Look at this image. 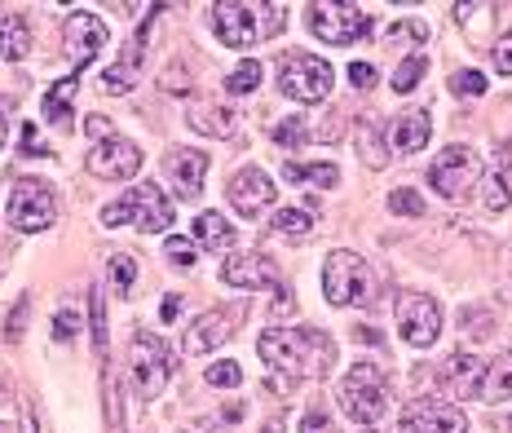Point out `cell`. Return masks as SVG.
I'll use <instances>...</instances> for the list:
<instances>
[{"label": "cell", "mask_w": 512, "mask_h": 433, "mask_svg": "<svg viewBox=\"0 0 512 433\" xmlns=\"http://www.w3.org/2000/svg\"><path fill=\"white\" fill-rule=\"evenodd\" d=\"M76 332H80V314L76 310H62L58 319H53V336H58V341H71Z\"/></svg>", "instance_id": "ab89813d"}, {"label": "cell", "mask_w": 512, "mask_h": 433, "mask_svg": "<svg viewBox=\"0 0 512 433\" xmlns=\"http://www.w3.org/2000/svg\"><path fill=\"white\" fill-rule=\"evenodd\" d=\"M486 208H490V213H504V208L512 204V160H508V155H499V160L495 164H490L486 168Z\"/></svg>", "instance_id": "7402d4cb"}, {"label": "cell", "mask_w": 512, "mask_h": 433, "mask_svg": "<svg viewBox=\"0 0 512 433\" xmlns=\"http://www.w3.org/2000/svg\"><path fill=\"white\" fill-rule=\"evenodd\" d=\"M358 151L367 155V164H371V168H384V164H389V155H384V146H380V133L371 129V124H362V133H358Z\"/></svg>", "instance_id": "1f68e13d"}, {"label": "cell", "mask_w": 512, "mask_h": 433, "mask_svg": "<svg viewBox=\"0 0 512 433\" xmlns=\"http://www.w3.org/2000/svg\"><path fill=\"white\" fill-rule=\"evenodd\" d=\"M274 182L261 173V168H243V173H234V182H230V204H234V213H243V217H256V213H265V208L274 204Z\"/></svg>", "instance_id": "9a60e30c"}, {"label": "cell", "mask_w": 512, "mask_h": 433, "mask_svg": "<svg viewBox=\"0 0 512 433\" xmlns=\"http://www.w3.org/2000/svg\"><path fill=\"white\" fill-rule=\"evenodd\" d=\"M274 142H279V146H305V142H309V129H305L301 115H292V120L274 124Z\"/></svg>", "instance_id": "d6a6232c"}, {"label": "cell", "mask_w": 512, "mask_h": 433, "mask_svg": "<svg viewBox=\"0 0 512 433\" xmlns=\"http://www.w3.org/2000/svg\"><path fill=\"white\" fill-rule=\"evenodd\" d=\"M508 429H512V420H508Z\"/></svg>", "instance_id": "816d5d0a"}, {"label": "cell", "mask_w": 512, "mask_h": 433, "mask_svg": "<svg viewBox=\"0 0 512 433\" xmlns=\"http://www.w3.org/2000/svg\"><path fill=\"white\" fill-rule=\"evenodd\" d=\"M212 27H217V36L226 49H252L256 40L265 36L252 5H217L212 9Z\"/></svg>", "instance_id": "5bb4252c"}, {"label": "cell", "mask_w": 512, "mask_h": 433, "mask_svg": "<svg viewBox=\"0 0 512 433\" xmlns=\"http://www.w3.org/2000/svg\"><path fill=\"white\" fill-rule=\"evenodd\" d=\"M451 89L460 93V98H482V93H486V76H482V71H455Z\"/></svg>", "instance_id": "e575fe53"}, {"label": "cell", "mask_w": 512, "mask_h": 433, "mask_svg": "<svg viewBox=\"0 0 512 433\" xmlns=\"http://www.w3.org/2000/svg\"><path fill=\"white\" fill-rule=\"evenodd\" d=\"M301 433H332V420H327V416H305Z\"/></svg>", "instance_id": "ee69618b"}, {"label": "cell", "mask_w": 512, "mask_h": 433, "mask_svg": "<svg viewBox=\"0 0 512 433\" xmlns=\"http://www.w3.org/2000/svg\"><path fill=\"white\" fill-rule=\"evenodd\" d=\"M468 416L451 403H411L398 420V433H464Z\"/></svg>", "instance_id": "4fadbf2b"}, {"label": "cell", "mask_w": 512, "mask_h": 433, "mask_svg": "<svg viewBox=\"0 0 512 433\" xmlns=\"http://www.w3.org/2000/svg\"><path fill=\"white\" fill-rule=\"evenodd\" d=\"M340 411L358 425H376L380 416H389V385H384L376 363H358L340 380Z\"/></svg>", "instance_id": "3957f363"}, {"label": "cell", "mask_w": 512, "mask_h": 433, "mask_svg": "<svg viewBox=\"0 0 512 433\" xmlns=\"http://www.w3.org/2000/svg\"><path fill=\"white\" fill-rule=\"evenodd\" d=\"M195 239L204 248H212V252H221V248H234V226L221 213H199V221H195Z\"/></svg>", "instance_id": "d4e9b609"}, {"label": "cell", "mask_w": 512, "mask_h": 433, "mask_svg": "<svg viewBox=\"0 0 512 433\" xmlns=\"http://www.w3.org/2000/svg\"><path fill=\"white\" fill-rule=\"evenodd\" d=\"M274 319H296V301L283 288H279V301H274Z\"/></svg>", "instance_id": "7bdbcfd3"}, {"label": "cell", "mask_w": 512, "mask_h": 433, "mask_svg": "<svg viewBox=\"0 0 512 433\" xmlns=\"http://www.w3.org/2000/svg\"><path fill=\"white\" fill-rule=\"evenodd\" d=\"M283 177H287V182H314V186L327 190V186L340 182V168L336 164H296V160H287Z\"/></svg>", "instance_id": "4316f807"}, {"label": "cell", "mask_w": 512, "mask_h": 433, "mask_svg": "<svg viewBox=\"0 0 512 433\" xmlns=\"http://www.w3.org/2000/svg\"><path fill=\"white\" fill-rule=\"evenodd\" d=\"M0 146H5V120H0Z\"/></svg>", "instance_id": "c3c4849f"}, {"label": "cell", "mask_w": 512, "mask_h": 433, "mask_svg": "<svg viewBox=\"0 0 512 433\" xmlns=\"http://www.w3.org/2000/svg\"><path fill=\"white\" fill-rule=\"evenodd\" d=\"M495 71L512 76V31L508 36H499V45H495Z\"/></svg>", "instance_id": "b9f144b4"}, {"label": "cell", "mask_w": 512, "mask_h": 433, "mask_svg": "<svg viewBox=\"0 0 512 433\" xmlns=\"http://www.w3.org/2000/svg\"><path fill=\"white\" fill-rule=\"evenodd\" d=\"M389 213H398V217H424V199L415 195V190H393V195H389Z\"/></svg>", "instance_id": "836d02e7"}, {"label": "cell", "mask_w": 512, "mask_h": 433, "mask_svg": "<svg viewBox=\"0 0 512 433\" xmlns=\"http://www.w3.org/2000/svg\"><path fill=\"white\" fill-rule=\"evenodd\" d=\"M102 221L106 226H137L146 235H159V230L173 226V199L159 186H133L115 204L102 208Z\"/></svg>", "instance_id": "7a4b0ae2"}, {"label": "cell", "mask_w": 512, "mask_h": 433, "mask_svg": "<svg viewBox=\"0 0 512 433\" xmlns=\"http://www.w3.org/2000/svg\"><path fill=\"white\" fill-rule=\"evenodd\" d=\"M349 80H354V89H371L376 84V67L371 62H349Z\"/></svg>", "instance_id": "60d3db41"}, {"label": "cell", "mask_w": 512, "mask_h": 433, "mask_svg": "<svg viewBox=\"0 0 512 433\" xmlns=\"http://www.w3.org/2000/svg\"><path fill=\"white\" fill-rule=\"evenodd\" d=\"M58 217V204H53V186L36 182V177H23L14 190H9V226L23 230V235H40V230L53 226Z\"/></svg>", "instance_id": "277c9868"}, {"label": "cell", "mask_w": 512, "mask_h": 433, "mask_svg": "<svg viewBox=\"0 0 512 433\" xmlns=\"http://www.w3.org/2000/svg\"><path fill=\"white\" fill-rule=\"evenodd\" d=\"M27 49H31L27 18L23 14H5L0 18V58L18 62V58H27Z\"/></svg>", "instance_id": "603a6c76"}, {"label": "cell", "mask_w": 512, "mask_h": 433, "mask_svg": "<svg viewBox=\"0 0 512 433\" xmlns=\"http://www.w3.org/2000/svg\"><path fill=\"white\" fill-rule=\"evenodd\" d=\"M429 137H433V120L424 111H407L389 124V146L398 155H420L429 146Z\"/></svg>", "instance_id": "d6986e66"}, {"label": "cell", "mask_w": 512, "mask_h": 433, "mask_svg": "<svg viewBox=\"0 0 512 433\" xmlns=\"http://www.w3.org/2000/svg\"><path fill=\"white\" fill-rule=\"evenodd\" d=\"M76 89H80V76H67V80H58L45 93V115L53 124H71V93Z\"/></svg>", "instance_id": "484cf974"}, {"label": "cell", "mask_w": 512, "mask_h": 433, "mask_svg": "<svg viewBox=\"0 0 512 433\" xmlns=\"http://www.w3.org/2000/svg\"><path fill=\"white\" fill-rule=\"evenodd\" d=\"M221 283L226 288H248V292H256V288H274V266L265 257H256V252H243V257H230L226 266H221Z\"/></svg>", "instance_id": "ac0fdd59"}, {"label": "cell", "mask_w": 512, "mask_h": 433, "mask_svg": "<svg viewBox=\"0 0 512 433\" xmlns=\"http://www.w3.org/2000/svg\"><path fill=\"white\" fill-rule=\"evenodd\" d=\"M424 67H429V58H424L420 49H415V54L402 62L398 71H393V89H398V93H411V89H415V80L424 76Z\"/></svg>", "instance_id": "f546056e"}, {"label": "cell", "mask_w": 512, "mask_h": 433, "mask_svg": "<svg viewBox=\"0 0 512 433\" xmlns=\"http://www.w3.org/2000/svg\"><path fill=\"white\" fill-rule=\"evenodd\" d=\"M323 292L332 305H358L367 297V266L358 252H332L323 266Z\"/></svg>", "instance_id": "9c48e42d"}, {"label": "cell", "mask_w": 512, "mask_h": 433, "mask_svg": "<svg viewBox=\"0 0 512 433\" xmlns=\"http://www.w3.org/2000/svg\"><path fill=\"white\" fill-rule=\"evenodd\" d=\"M177 310H181V301H177V297H168V301H164V323H173V319H177Z\"/></svg>", "instance_id": "7dc6e473"}, {"label": "cell", "mask_w": 512, "mask_h": 433, "mask_svg": "<svg viewBox=\"0 0 512 433\" xmlns=\"http://www.w3.org/2000/svg\"><path fill=\"white\" fill-rule=\"evenodd\" d=\"M62 45H67V58L76 62V71H84L106 49V23L89 9H76L62 27Z\"/></svg>", "instance_id": "30bf717a"}, {"label": "cell", "mask_w": 512, "mask_h": 433, "mask_svg": "<svg viewBox=\"0 0 512 433\" xmlns=\"http://www.w3.org/2000/svg\"><path fill=\"white\" fill-rule=\"evenodd\" d=\"M23 155H49V151H40L36 129H31V124H23Z\"/></svg>", "instance_id": "f6af8a7d"}, {"label": "cell", "mask_w": 512, "mask_h": 433, "mask_svg": "<svg viewBox=\"0 0 512 433\" xmlns=\"http://www.w3.org/2000/svg\"><path fill=\"white\" fill-rule=\"evenodd\" d=\"M279 89L292 102H305V107H314V102H323L327 93H332V62H323V58H314V54L287 58L283 67H279Z\"/></svg>", "instance_id": "5b68a950"}, {"label": "cell", "mask_w": 512, "mask_h": 433, "mask_svg": "<svg viewBox=\"0 0 512 433\" xmlns=\"http://www.w3.org/2000/svg\"><path fill=\"white\" fill-rule=\"evenodd\" d=\"M482 394L490 398V403H512V350H504L495 363L486 367Z\"/></svg>", "instance_id": "cb8c5ba5"}, {"label": "cell", "mask_w": 512, "mask_h": 433, "mask_svg": "<svg viewBox=\"0 0 512 433\" xmlns=\"http://www.w3.org/2000/svg\"><path fill=\"white\" fill-rule=\"evenodd\" d=\"M164 173H168V182H173V190L181 199H195V195H204L208 155L204 151H173L164 160Z\"/></svg>", "instance_id": "e0dca14e"}, {"label": "cell", "mask_w": 512, "mask_h": 433, "mask_svg": "<svg viewBox=\"0 0 512 433\" xmlns=\"http://www.w3.org/2000/svg\"><path fill=\"white\" fill-rule=\"evenodd\" d=\"M84 124H89V133L98 137V142H102V137H111V124H106V115H89Z\"/></svg>", "instance_id": "bcb514c9"}, {"label": "cell", "mask_w": 512, "mask_h": 433, "mask_svg": "<svg viewBox=\"0 0 512 433\" xmlns=\"http://www.w3.org/2000/svg\"><path fill=\"white\" fill-rule=\"evenodd\" d=\"M230 336H234V319H230V314L208 310V314H199V319L186 327V336H181V354H190V358L212 354L217 345H226Z\"/></svg>", "instance_id": "2e32d148"}, {"label": "cell", "mask_w": 512, "mask_h": 433, "mask_svg": "<svg viewBox=\"0 0 512 433\" xmlns=\"http://www.w3.org/2000/svg\"><path fill=\"white\" fill-rule=\"evenodd\" d=\"M358 433H376V429H358Z\"/></svg>", "instance_id": "f907efd6"}, {"label": "cell", "mask_w": 512, "mask_h": 433, "mask_svg": "<svg viewBox=\"0 0 512 433\" xmlns=\"http://www.w3.org/2000/svg\"><path fill=\"white\" fill-rule=\"evenodd\" d=\"M133 380H137V394L142 398H155L159 389L168 385V354H164V341L151 332H137L133 336Z\"/></svg>", "instance_id": "8fae6325"}, {"label": "cell", "mask_w": 512, "mask_h": 433, "mask_svg": "<svg viewBox=\"0 0 512 433\" xmlns=\"http://www.w3.org/2000/svg\"><path fill=\"white\" fill-rule=\"evenodd\" d=\"M256 354H261L265 367H274V372L283 376H301L305 367L309 372H327V363H332L336 345L332 336L314 332V327H301V332H261V341H256Z\"/></svg>", "instance_id": "6da1fadb"}, {"label": "cell", "mask_w": 512, "mask_h": 433, "mask_svg": "<svg viewBox=\"0 0 512 433\" xmlns=\"http://www.w3.org/2000/svg\"><path fill=\"white\" fill-rule=\"evenodd\" d=\"M309 31L327 45H354L371 36V18L358 5H309Z\"/></svg>", "instance_id": "8992f818"}, {"label": "cell", "mask_w": 512, "mask_h": 433, "mask_svg": "<svg viewBox=\"0 0 512 433\" xmlns=\"http://www.w3.org/2000/svg\"><path fill=\"white\" fill-rule=\"evenodd\" d=\"M84 168H89L93 177H102V182H124V177H133L137 168H142V151H137V142L111 133V137H102V142L89 146Z\"/></svg>", "instance_id": "ba28073f"}, {"label": "cell", "mask_w": 512, "mask_h": 433, "mask_svg": "<svg viewBox=\"0 0 512 433\" xmlns=\"http://www.w3.org/2000/svg\"><path fill=\"white\" fill-rule=\"evenodd\" d=\"M151 27H155V14L146 18L142 27H137V36L128 40V49H124V62L120 67H111L102 76V89L106 93H128L133 89V80H137V67H142V45H146V36H151Z\"/></svg>", "instance_id": "ffe728a7"}, {"label": "cell", "mask_w": 512, "mask_h": 433, "mask_svg": "<svg viewBox=\"0 0 512 433\" xmlns=\"http://www.w3.org/2000/svg\"><path fill=\"white\" fill-rule=\"evenodd\" d=\"M398 40H415V45H424V40H429V27L424 23H393L389 27V45H398Z\"/></svg>", "instance_id": "74e56055"}, {"label": "cell", "mask_w": 512, "mask_h": 433, "mask_svg": "<svg viewBox=\"0 0 512 433\" xmlns=\"http://www.w3.org/2000/svg\"><path fill=\"white\" fill-rule=\"evenodd\" d=\"M190 124H195L199 133H208V137H226L234 129V115L230 111H217V107H195Z\"/></svg>", "instance_id": "f1b7e54d"}, {"label": "cell", "mask_w": 512, "mask_h": 433, "mask_svg": "<svg viewBox=\"0 0 512 433\" xmlns=\"http://www.w3.org/2000/svg\"><path fill=\"white\" fill-rule=\"evenodd\" d=\"M442 380H446V385H451V394H455V398H473V394H482L486 367L477 363L473 354H455L451 363L442 367Z\"/></svg>", "instance_id": "44dd1931"}, {"label": "cell", "mask_w": 512, "mask_h": 433, "mask_svg": "<svg viewBox=\"0 0 512 433\" xmlns=\"http://www.w3.org/2000/svg\"><path fill=\"white\" fill-rule=\"evenodd\" d=\"M164 252H168V261H173V266H181V270H190V266H195V257H199L195 244H190V239H181V235L168 239Z\"/></svg>", "instance_id": "8d00e7d4"}, {"label": "cell", "mask_w": 512, "mask_h": 433, "mask_svg": "<svg viewBox=\"0 0 512 433\" xmlns=\"http://www.w3.org/2000/svg\"><path fill=\"white\" fill-rule=\"evenodd\" d=\"M208 385H217V389H239V385H243V367H239V363H217V367H208Z\"/></svg>", "instance_id": "d590c367"}, {"label": "cell", "mask_w": 512, "mask_h": 433, "mask_svg": "<svg viewBox=\"0 0 512 433\" xmlns=\"http://www.w3.org/2000/svg\"><path fill=\"white\" fill-rule=\"evenodd\" d=\"M256 84H261V62H243V67H234V71H230L226 89L234 93V98H243V93H252Z\"/></svg>", "instance_id": "4dcf8cb0"}, {"label": "cell", "mask_w": 512, "mask_h": 433, "mask_svg": "<svg viewBox=\"0 0 512 433\" xmlns=\"http://www.w3.org/2000/svg\"><path fill=\"white\" fill-rule=\"evenodd\" d=\"M477 173H482V160H477V151H473V146H460V142H455V146H446V151L433 160L429 182H433L437 195L460 199L464 190L477 182Z\"/></svg>", "instance_id": "52a82bcc"}, {"label": "cell", "mask_w": 512, "mask_h": 433, "mask_svg": "<svg viewBox=\"0 0 512 433\" xmlns=\"http://www.w3.org/2000/svg\"><path fill=\"white\" fill-rule=\"evenodd\" d=\"M274 230H279L283 239H309L314 235V213H309V208H283V213L274 217Z\"/></svg>", "instance_id": "83f0119b"}, {"label": "cell", "mask_w": 512, "mask_h": 433, "mask_svg": "<svg viewBox=\"0 0 512 433\" xmlns=\"http://www.w3.org/2000/svg\"><path fill=\"white\" fill-rule=\"evenodd\" d=\"M398 332H402V341H411V345H433L437 336H442V310H437V301L433 297H407L398 305Z\"/></svg>", "instance_id": "7c38bea8"}, {"label": "cell", "mask_w": 512, "mask_h": 433, "mask_svg": "<svg viewBox=\"0 0 512 433\" xmlns=\"http://www.w3.org/2000/svg\"><path fill=\"white\" fill-rule=\"evenodd\" d=\"M261 433H283V429H279V425H270V429H261Z\"/></svg>", "instance_id": "681fc988"}, {"label": "cell", "mask_w": 512, "mask_h": 433, "mask_svg": "<svg viewBox=\"0 0 512 433\" xmlns=\"http://www.w3.org/2000/svg\"><path fill=\"white\" fill-rule=\"evenodd\" d=\"M111 279H115V288H120V292L133 288V279H137L133 257H115V261H111Z\"/></svg>", "instance_id": "f35d334b"}]
</instances>
